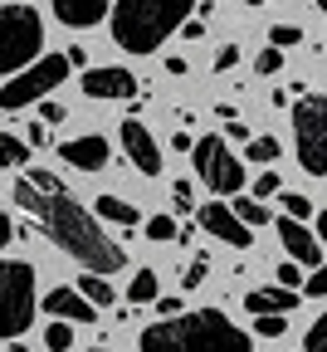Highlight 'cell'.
Masks as SVG:
<instances>
[{
  "label": "cell",
  "instance_id": "9a60e30c",
  "mask_svg": "<svg viewBox=\"0 0 327 352\" xmlns=\"http://www.w3.org/2000/svg\"><path fill=\"white\" fill-rule=\"evenodd\" d=\"M113 0H54V15L69 25V30H88V25H98L108 15Z\"/></svg>",
  "mask_w": 327,
  "mask_h": 352
},
{
  "label": "cell",
  "instance_id": "4fadbf2b",
  "mask_svg": "<svg viewBox=\"0 0 327 352\" xmlns=\"http://www.w3.org/2000/svg\"><path fill=\"white\" fill-rule=\"evenodd\" d=\"M59 157H64L69 166H78V171H103L108 157H113V147L98 138V132H88V138H69V142L59 147Z\"/></svg>",
  "mask_w": 327,
  "mask_h": 352
},
{
  "label": "cell",
  "instance_id": "484cf974",
  "mask_svg": "<svg viewBox=\"0 0 327 352\" xmlns=\"http://www.w3.org/2000/svg\"><path fill=\"white\" fill-rule=\"evenodd\" d=\"M303 352H327V314L313 318V328H308V338H303Z\"/></svg>",
  "mask_w": 327,
  "mask_h": 352
},
{
  "label": "cell",
  "instance_id": "83f0119b",
  "mask_svg": "<svg viewBox=\"0 0 327 352\" xmlns=\"http://www.w3.org/2000/svg\"><path fill=\"white\" fill-rule=\"evenodd\" d=\"M205 274H210V259L201 254V259H191V270H185V279H181V284H185V289H201V284H205Z\"/></svg>",
  "mask_w": 327,
  "mask_h": 352
},
{
  "label": "cell",
  "instance_id": "8fae6325",
  "mask_svg": "<svg viewBox=\"0 0 327 352\" xmlns=\"http://www.w3.org/2000/svg\"><path fill=\"white\" fill-rule=\"evenodd\" d=\"M201 230H210L215 240H225V245H235V250H249V226L229 210L225 201H210V206H201Z\"/></svg>",
  "mask_w": 327,
  "mask_h": 352
},
{
  "label": "cell",
  "instance_id": "1f68e13d",
  "mask_svg": "<svg viewBox=\"0 0 327 352\" xmlns=\"http://www.w3.org/2000/svg\"><path fill=\"white\" fill-rule=\"evenodd\" d=\"M278 279H284V289H298V284H303V264L284 259V264H278Z\"/></svg>",
  "mask_w": 327,
  "mask_h": 352
},
{
  "label": "cell",
  "instance_id": "ab89813d",
  "mask_svg": "<svg viewBox=\"0 0 327 352\" xmlns=\"http://www.w3.org/2000/svg\"><path fill=\"white\" fill-rule=\"evenodd\" d=\"M25 142H30V147H39V142H44V122H30V132H25Z\"/></svg>",
  "mask_w": 327,
  "mask_h": 352
},
{
  "label": "cell",
  "instance_id": "ffe728a7",
  "mask_svg": "<svg viewBox=\"0 0 327 352\" xmlns=\"http://www.w3.org/2000/svg\"><path fill=\"white\" fill-rule=\"evenodd\" d=\"M44 347H49V352H69L74 347V323L49 318V328H44Z\"/></svg>",
  "mask_w": 327,
  "mask_h": 352
},
{
  "label": "cell",
  "instance_id": "f1b7e54d",
  "mask_svg": "<svg viewBox=\"0 0 327 352\" xmlns=\"http://www.w3.org/2000/svg\"><path fill=\"white\" fill-rule=\"evenodd\" d=\"M303 294H308V298H327V270H322V264L303 279Z\"/></svg>",
  "mask_w": 327,
  "mask_h": 352
},
{
  "label": "cell",
  "instance_id": "60d3db41",
  "mask_svg": "<svg viewBox=\"0 0 327 352\" xmlns=\"http://www.w3.org/2000/svg\"><path fill=\"white\" fill-rule=\"evenodd\" d=\"M313 6H317V10H327V0H313Z\"/></svg>",
  "mask_w": 327,
  "mask_h": 352
},
{
  "label": "cell",
  "instance_id": "e0dca14e",
  "mask_svg": "<svg viewBox=\"0 0 327 352\" xmlns=\"http://www.w3.org/2000/svg\"><path fill=\"white\" fill-rule=\"evenodd\" d=\"M98 210L103 220H113V226H137V220H142V210H137L132 201H122V196H98Z\"/></svg>",
  "mask_w": 327,
  "mask_h": 352
},
{
  "label": "cell",
  "instance_id": "30bf717a",
  "mask_svg": "<svg viewBox=\"0 0 327 352\" xmlns=\"http://www.w3.org/2000/svg\"><path fill=\"white\" fill-rule=\"evenodd\" d=\"M278 240H284V254L293 259V264H303V270H317L322 264V240L303 226V220H278Z\"/></svg>",
  "mask_w": 327,
  "mask_h": 352
},
{
  "label": "cell",
  "instance_id": "5b68a950",
  "mask_svg": "<svg viewBox=\"0 0 327 352\" xmlns=\"http://www.w3.org/2000/svg\"><path fill=\"white\" fill-rule=\"evenodd\" d=\"M34 270L25 259H0V342L34 323Z\"/></svg>",
  "mask_w": 327,
  "mask_h": 352
},
{
  "label": "cell",
  "instance_id": "f546056e",
  "mask_svg": "<svg viewBox=\"0 0 327 352\" xmlns=\"http://www.w3.org/2000/svg\"><path fill=\"white\" fill-rule=\"evenodd\" d=\"M273 157H278V142L273 138H254L249 142V162H273Z\"/></svg>",
  "mask_w": 327,
  "mask_h": 352
},
{
  "label": "cell",
  "instance_id": "4316f807",
  "mask_svg": "<svg viewBox=\"0 0 327 352\" xmlns=\"http://www.w3.org/2000/svg\"><path fill=\"white\" fill-rule=\"evenodd\" d=\"M269 39H273V50H289V44H303V30L298 25H273Z\"/></svg>",
  "mask_w": 327,
  "mask_h": 352
},
{
  "label": "cell",
  "instance_id": "d6986e66",
  "mask_svg": "<svg viewBox=\"0 0 327 352\" xmlns=\"http://www.w3.org/2000/svg\"><path fill=\"white\" fill-rule=\"evenodd\" d=\"M127 298L132 303H152L157 298V270H137L132 284H127Z\"/></svg>",
  "mask_w": 327,
  "mask_h": 352
},
{
  "label": "cell",
  "instance_id": "ba28073f",
  "mask_svg": "<svg viewBox=\"0 0 327 352\" xmlns=\"http://www.w3.org/2000/svg\"><path fill=\"white\" fill-rule=\"evenodd\" d=\"M191 157H196V176H201L210 191L235 196V191L245 186V162L225 147V138H201V142H191Z\"/></svg>",
  "mask_w": 327,
  "mask_h": 352
},
{
  "label": "cell",
  "instance_id": "603a6c76",
  "mask_svg": "<svg viewBox=\"0 0 327 352\" xmlns=\"http://www.w3.org/2000/svg\"><path fill=\"white\" fill-rule=\"evenodd\" d=\"M229 210H235V215L245 220V226H249V230H254V226H269V210H264L259 201H249V196H245V201H235V206H229Z\"/></svg>",
  "mask_w": 327,
  "mask_h": 352
},
{
  "label": "cell",
  "instance_id": "7402d4cb",
  "mask_svg": "<svg viewBox=\"0 0 327 352\" xmlns=\"http://www.w3.org/2000/svg\"><path fill=\"white\" fill-rule=\"evenodd\" d=\"M254 333L259 338H284L289 333V314H254Z\"/></svg>",
  "mask_w": 327,
  "mask_h": 352
},
{
  "label": "cell",
  "instance_id": "d4e9b609",
  "mask_svg": "<svg viewBox=\"0 0 327 352\" xmlns=\"http://www.w3.org/2000/svg\"><path fill=\"white\" fill-rule=\"evenodd\" d=\"M284 215H289V220H308V215H313V201H308L303 191H289V196H284Z\"/></svg>",
  "mask_w": 327,
  "mask_h": 352
},
{
  "label": "cell",
  "instance_id": "2e32d148",
  "mask_svg": "<svg viewBox=\"0 0 327 352\" xmlns=\"http://www.w3.org/2000/svg\"><path fill=\"white\" fill-rule=\"evenodd\" d=\"M293 303H298V294L293 289H249L245 294V308L249 314H293Z\"/></svg>",
  "mask_w": 327,
  "mask_h": 352
},
{
  "label": "cell",
  "instance_id": "d6a6232c",
  "mask_svg": "<svg viewBox=\"0 0 327 352\" xmlns=\"http://www.w3.org/2000/svg\"><path fill=\"white\" fill-rule=\"evenodd\" d=\"M278 186H284V182H278L273 171H264L259 182H254V196H278Z\"/></svg>",
  "mask_w": 327,
  "mask_h": 352
},
{
  "label": "cell",
  "instance_id": "8992f818",
  "mask_svg": "<svg viewBox=\"0 0 327 352\" xmlns=\"http://www.w3.org/2000/svg\"><path fill=\"white\" fill-rule=\"evenodd\" d=\"M64 78H69V59H64V54H44V59L25 64L15 78L0 83V108H5V113L30 108V103H39V98H49Z\"/></svg>",
  "mask_w": 327,
  "mask_h": 352
},
{
  "label": "cell",
  "instance_id": "8d00e7d4",
  "mask_svg": "<svg viewBox=\"0 0 327 352\" xmlns=\"http://www.w3.org/2000/svg\"><path fill=\"white\" fill-rule=\"evenodd\" d=\"M39 122H64V108H59V103H44V108H39Z\"/></svg>",
  "mask_w": 327,
  "mask_h": 352
},
{
  "label": "cell",
  "instance_id": "836d02e7",
  "mask_svg": "<svg viewBox=\"0 0 327 352\" xmlns=\"http://www.w3.org/2000/svg\"><path fill=\"white\" fill-rule=\"evenodd\" d=\"M235 64H240V50H235V44H225V50L215 54V69L225 74V69H235Z\"/></svg>",
  "mask_w": 327,
  "mask_h": 352
},
{
  "label": "cell",
  "instance_id": "7bdbcfd3",
  "mask_svg": "<svg viewBox=\"0 0 327 352\" xmlns=\"http://www.w3.org/2000/svg\"><path fill=\"white\" fill-rule=\"evenodd\" d=\"M93 352H108V347H93Z\"/></svg>",
  "mask_w": 327,
  "mask_h": 352
},
{
  "label": "cell",
  "instance_id": "44dd1931",
  "mask_svg": "<svg viewBox=\"0 0 327 352\" xmlns=\"http://www.w3.org/2000/svg\"><path fill=\"white\" fill-rule=\"evenodd\" d=\"M25 162H30V147L15 132H0V166H25Z\"/></svg>",
  "mask_w": 327,
  "mask_h": 352
},
{
  "label": "cell",
  "instance_id": "3957f363",
  "mask_svg": "<svg viewBox=\"0 0 327 352\" xmlns=\"http://www.w3.org/2000/svg\"><path fill=\"white\" fill-rule=\"evenodd\" d=\"M113 10V39L127 54H152L161 50V39L181 30V20H191L196 0H117Z\"/></svg>",
  "mask_w": 327,
  "mask_h": 352
},
{
  "label": "cell",
  "instance_id": "6da1fadb",
  "mask_svg": "<svg viewBox=\"0 0 327 352\" xmlns=\"http://www.w3.org/2000/svg\"><path fill=\"white\" fill-rule=\"evenodd\" d=\"M15 206L30 210V215L39 220V230L49 235L64 254H74L88 274H117L122 264H127V254L117 250V240H108V230H103L64 186L44 191V186L15 182Z\"/></svg>",
  "mask_w": 327,
  "mask_h": 352
},
{
  "label": "cell",
  "instance_id": "f35d334b",
  "mask_svg": "<svg viewBox=\"0 0 327 352\" xmlns=\"http://www.w3.org/2000/svg\"><path fill=\"white\" fill-rule=\"evenodd\" d=\"M181 34H185V39H201L205 25H201V20H181Z\"/></svg>",
  "mask_w": 327,
  "mask_h": 352
},
{
  "label": "cell",
  "instance_id": "4dcf8cb0",
  "mask_svg": "<svg viewBox=\"0 0 327 352\" xmlns=\"http://www.w3.org/2000/svg\"><path fill=\"white\" fill-rule=\"evenodd\" d=\"M254 69H259V74H278V69H284V50H273V44H269V50L254 59Z\"/></svg>",
  "mask_w": 327,
  "mask_h": 352
},
{
  "label": "cell",
  "instance_id": "74e56055",
  "mask_svg": "<svg viewBox=\"0 0 327 352\" xmlns=\"http://www.w3.org/2000/svg\"><path fill=\"white\" fill-rule=\"evenodd\" d=\"M10 240H15V220H10V215H0V250H5Z\"/></svg>",
  "mask_w": 327,
  "mask_h": 352
},
{
  "label": "cell",
  "instance_id": "b9f144b4",
  "mask_svg": "<svg viewBox=\"0 0 327 352\" xmlns=\"http://www.w3.org/2000/svg\"><path fill=\"white\" fill-rule=\"evenodd\" d=\"M245 6H264V0H245Z\"/></svg>",
  "mask_w": 327,
  "mask_h": 352
},
{
  "label": "cell",
  "instance_id": "277c9868",
  "mask_svg": "<svg viewBox=\"0 0 327 352\" xmlns=\"http://www.w3.org/2000/svg\"><path fill=\"white\" fill-rule=\"evenodd\" d=\"M44 44V20L39 10L20 6V0H0V74H20L25 64L39 59Z\"/></svg>",
  "mask_w": 327,
  "mask_h": 352
},
{
  "label": "cell",
  "instance_id": "52a82bcc",
  "mask_svg": "<svg viewBox=\"0 0 327 352\" xmlns=\"http://www.w3.org/2000/svg\"><path fill=\"white\" fill-rule=\"evenodd\" d=\"M293 138H298V162L308 176H327V98L308 94L293 108Z\"/></svg>",
  "mask_w": 327,
  "mask_h": 352
},
{
  "label": "cell",
  "instance_id": "e575fe53",
  "mask_svg": "<svg viewBox=\"0 0 327 352\" xmlns=\"http://www.w3.org/2000/svg\"><path fill=\"white\" fill-rule=\"evenodd\" d=\"M171 196H176V210H191V206H196V201H191V182H176Z\"/></svg>",
  "mask_w": 327,
  "mask_h": 352
},
{
  "label": "cell",
  "instance_id": "ac0fdd59",
  "mask_svg": "<svg viewBox=\"0 0 327 352\" xmlns=\"http://www.w3.org/2000/svg\"><path fill=\"white\" fill-rule=\"evenodd\" d=\"M78 294H83L93 308H108V303H113V284H108L103 274H83V279H78Z\"/></svg>",
  "mask_w": 327,
  "mask_h": 352
},
{
  "label": "cell",
  "instance_id": "9c48e42d",
  "mask_svg": "<svg viewBox=\"0 0 327 352\" xmlns=\"http://www.w3.org/2000/svg\"><path fill=\"white\" fill-rule=\"evenodd\" d=\"M122 152L132 157V166L142 171V176H161V147H157V138L137 118L122 122Z\"/></svg>",
  "mask_w": 327,
  "mask_h": 352
},
{
  "label": "cell",
  "instance_id": "7c38bea8",
  "mask_svg": "<svg viewBox=\"0 0 327 352\" xmlns=\"http://www.w3.org/2000/svg\"><path fill=\"white\" fill-rule=\"evenodd\" d=\"M83 94L88 98H132L137 78H132V69H88L83 74Z\"/></svg>",
  "mask_w": 327,
  "mask_h": 352
},
{
  "label": "cell",
  "instance_id": "5bb4252c",
  "mask_svg": "<svg viewBox=\"0 0 327 352\" xmlns=\"http://www.w3.org/2000/svg\"><path fill=\"white\" fill-rule=\"evenodd\" d=\"M44 314H49V318H64V323H93L98 308H93L78 289H54L49 298H44Z\"/></svg>",
  "mask_w": 327,
  "mask_h": 352
},
{
  "label": "cell",
  "instance_id": "cb8c5ba5",
  "mask_svg": "<svg viewBox=\"0 0 327 352\" xmlns=\"http://www.w3.org/2000/svg\"><path fill=\"white\" fill-rule=\"evenodd\" d=\"M147 240H157V245L176 240V220H171V215H152V220H147Z\"/></svg>",
  "mask_w": 327,
  "mask_h": 352
},
{
  "label": "cell",
  "instance_id": "d590c367",
  "mask_svg": "<svg viewBox=\"0 0 327 352\" xmlns=\"http://www.w3.org/2000/svg\"><path fill=\"white\" fill-rule=\"evenodd\" d=\"M157 314H161V318H176V314H181V298H176V294H171V298H157Z\"/></svg>",
  "mask_w": 327,
  "mask_h": 352
},
{
  "label": "cell",
  "instance_id": "7a4b0ae2",
  "mask_svg": "<svg viewBox=\"0 0 327 352\" xmlns=\"http://www.w3.org/2000/svg\"><path fill=\"white\" fill-rule=\"evenodd\" d=\"M142 352H254V342L220 308H196V314L152 323L142 333Z\"/></svg>",
  "mask_w": 327,
  "mask_h": 352
}]
</instances>
